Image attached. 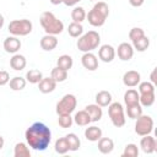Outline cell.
<instances>
[{
    "label": "cell",
    "instance_id": "cell-40",
    "mask_svg": "<svg viewBox=\"0 0 157 157\" xmlns=\"http://www.w3.org/2000/svg\"><path fill=\"white\" fill-rule=\"evenodd\" d=\"M10 81V75L7 71L5 70H0V86H5L7 85Z\"/></svg>",
    "mask_w": 157,
    "mask_h": 157
},
{
    "label": "cell",
    "instance_id": "cell-3",
    "mask_svg": "<svg viewBox=\"0 0 157 157\" xmlns=\"http://www.w3.org/2000/svg\"><path fill=\"white\" fill-rule=\"evenodd\" d=\"M40 26L43 27L45 34L58 36L64 31V23L50 11H44L40 15Z\"/></svg>",
    "mask_w": 157,
    "mask_h": 157
},
{
    "label": "cell",
    "instance_id": "cell-8",
    "mask_svg": "<svg viewBox=\"0 0 157 157\" xmlns=\"http://www.w3.org/2000/svg\"><path fill=\"white\" fill-rule=\"evenodd\" d=\"M153 119L150 115L146 114H141L137 119H135V132L139 136H145L148 135L153 131Z\"/></svg>",
    "mask_w": 157,
    "mask_h": 157
},
{
    "label": "cell",
    "instance_id": "cell-42",
    "mask_svg": "<svg viewBox=\"0 0 157 157\" xmlns=\"http://www.w3.org/2000/svg\"><path fill=\"white\" fill-rule=\"evenodd\" d=\"M81 0H63V4H65L66 6H76Z\"/></svg>",
    "mask_w": 157,
    "mask_h": 157
},
{
    "label": "cell",
    "instance_id": "cell-10",
    "mask_svg": "<svg viewBox=\"0 0 157 157\" xmlns=\"http://www.w3.org/2000/svg\"><path fill=\"white\" fill-rule=\"evenodd\" d=\"M98 58L103 63H112L115 58V49L110 44H103L98 49Z\"/></svg>",
    "mask_w": 157,
    "mask_h": 157
},
{
    "label": "cell",
    "instance_id": "cell-39",
    "mask_svg": "<svg viewBox=\"0 0 157 157\" xmlns=\"http://www.w3.org/2000/svg\"><path fill=\"white\" fill-rule=\"evenodd\" d=\"M139 87V93H147V92H155V85L150 81H144L137 85Z\"/></svg>",
    "mask_w": 157,
    "mask_h": 157
},
{
    "label": "cell",
    "instance_id": "cell-25",
    "mask_svg": "<svg viewBox=\"0 0 157 157\" xmlns=\"http://www.w3.org/2000/svg\"><path fill=\"white\" fill-rule=\"evenodd\" d=\"M139 94H140V97H139V103L141 104L142 108H144V107H146V108L151 107V105L155 103V101H156V94H155V92L139 93Z\"/></svg>",
    "mask_w": 157,
    "mask_h": 157
},
{
    "label": "cell",
    "instance_id": "cell-22",
    "mask_svg": "<svg viewBox=\"0 0 157 157\" xmlns=\"http://www.w3.org/2000/svg\"><path fill=\"white\" fill-rule=\"evenodd\" d=\"M112 93L108 91H99L96 94V104H98L99 107H108L112 103Z\"/></svg>",
    "mask_w": 157,
    "mask_h": 157
},
{
    "label": "cell",
    "instance_id": "cell-36",
    "mask_svg": "<svg viewBox=\"0 0 157 157\" xmlns=\"http://www.w3.org/2000/svg\"><path fill=\"white\" fill-rule=\"evenodd\" d=\"M58 124H59L60 128H63V129H67V128H71V125L74 124V119H72L71 114L59 115V118H58Z\"/></svg>",
    "mask_w": 157,
    "mask_h": 157
},
{
    "label": "cell",
    "instance_id": "cell-6",
    "mask_svg": "<svg viewBox=\"0 0 157 157\" xmlns=\"http://www.w3.org/2000/svg\"><path fill=\"white\" fill-rule=\"evenodd\" d=\"M108 115L110 118L112 124L115 128H121L126 123V118H125L123 104L119 103V102H112L108 105Z\"/></svg>",
    "mask_w": 157,
    "mask_h": 157
},
{
    "label": "cell",
    "instance_id": "cell-28",
    "mask_svg": "<svg viewBox=\"0 0 157 157\" xmlns=\"http://www.w3.org/2000/svg\"><path fill=\"white\" fill-rule=\"evenodd\" d=\"M25 78H26L27 82L36 85V83H38V82L43 78V74H42V71L38 70V69H31V70H28V71L26 72V77H25Z\"/></svg>",
    "mask_w": 157,
    "mask_h": 157
},
{
    "label": "cell",
    "instance_id": "cell-17",
    "mask_svg": "<svg viewBox=\"0 0 157 157\" xmlns=\"http://www.w3.org/2000/svg\"><path fill=\"white\" fill-rule=\"evenodd\" d=\"M102 135H103L102 129L96 125H91V126L86 128V130H85V137L91 142H97L102 137Z\"/></svg>",
    "mask_w": 157,
    "mask_h": 157
},
{
    "label": "cell",
    "instance_id": "cell-41",
    "mask_svg": "<svg viewBox=\"0 0 157 157\" xmlns=\"http://www.w3.org/2000/svg\"><path fill=\"white\" fill-rule=\"evenodd\" d=\"M129 2H130V5L134 6V7H140V6L145 2V0H129Z\"/></svg>",
    "mask_w": 157,
    "mask_h": 157
},
{
    "label": "cell",
    "instance_id": "cell-2",
    "mask_svg": "<svg viewBox=\"0 0 157 157\" xmlns=\"http://www.w3.org/2000/svg\"><path fill=\"white\" fill-rule=\"evenodd\" d=\"M108 16H109L108 5L104 1H98L88 11V13H86V20L93 27H102L105 23Z\"/></svg>",
    "mask_w": 157,
    "mask_h": 157
},
{
    "label": "cell",
    "instance_id": "cell-12",
    "mask_svg": "<svg viewBox=\"0 0 157 157\" xmlns=\"http://www.w3.org/2000/svg\"><path fill=\"white\" fill-rule=\"evenodd\" d=\"M141 81V75L136 70H129L123 75V83L126 87H136Z\"/></svg>",
    "mask_w": 157,
    "mask_h": 157
},
{
    "label": "cell",
    "instance_id": "cell-5",
    "mask_svg": "<svg viewBox=\"0 0 157 157\" xmlns=\"http://www.w3.org/2000/svg\"><path fill=\"white\" fill-rule=\"evenodd\" d=\"M32 29H33V25L27 18L12 20L7 26V31L10 32V34H12L15 37L27 36V34H29L32 32Z\"/></svg>",
    "mask_w": 157,
    "mask_h": 157
},
{
    "label": "cell",
    "instance_id": "cell-26",
    "mask_svg": "<svg viewBox=\"0 0 157 157\" xmlns=\"http://www.w3.org/2000/svg\"><path fill=\"white\" fill-rule=\"evenodd\" d=\"M139 92L134 88H129L125 93H124V102H125V105H132V104H136L139 103Z\"/></svg>",
    "mask_w": 157,
    "mask_h": 157
},
{
    "label": "cell",
    "instance_id": "cell-47",
    "mask_svg": "<svg viewBox=\"0 0 157 157\" xmlns=\"http://www.w3.org/2000/svg\"><path fill=\"white\" fill-rule=\"evenodd\" d=\"M91 1H92V0H91Z\"/></svg>",
    "mask_w": 157,
    "mask_h": 157
},
{
    "label": "cell",
    "instance_id": "cell-20",
    "mask_svg": "<svg viewBox=\"0 0 157 157\" xmlns=\"http://www.w3.org/2000/svg\"><path fill=\"white\" fill-rule=\"evenodd\" d=\"M37 85L42 93H50L56 88V82L52 77H43Z\"/></svg>",
    "mask_w": 157,
    "mask_h": 157
},
{
    "label": "cell",
    "instance_id": "cell-15",
    "mask_svg": "<svg viewBox=\"0 0 157 157\" xmlns=\"http://www.w3.org/2000/svg\"><path fill=\"white\" fill-rule=\"evenodd\" d=\"M39 44H40V48L43 50L52 52L58 45V38H56V36H53V34H45V36L42 37Z\"/></svg>",
    "mask_w": 157,
    "mask_h": 157
},
{
    "label": "cell",
    "instance_id": "cell-46",
    "mask_svg": "<svg viewBox=\"0 0 157 157\" xmlns=\"http://www.w3.org/2000/svg\"><path fill=\"white\" fill-rule=\"evenodd\" d=\"M4 23H5V18H4V16L0 13V29L4 27Z\"/></svg>",
    "mask_w": 157,
    "mask_h": 157
},
{
    "label": "cell",
    "instance_id": "cell-1",
    "mask_svg": "<svg viewBox=\"0 0 157 157\" xmlns=\"http://www.w3.org/2000/svg\"><path fill=\"white\" fill-rule=\"evenodd\" d=\"M26 144L34 151H45L52 141L50 129L42 121L33 123L25 132Z\"/></svg>",
    "mask_w": 157,
    "mask_h": 157
},
{
    "label": "cell",
    "instance_id": "cell-4",
    "mask_svg": "<svg viewBox=\"0 0 157 157\" xmlns=\"http://www.w3.org/2000/svg\"><path fill=\"white\" fill-rule=\"evenodd\" d=\"M101 44V36L97 31H88L86 33H82L77 42V49L81 50L82 53H87V52H92L94 49H97Z\"/></svg>",
    "mask_w": 157,
    "mask_h": 157
},
{
    "label": "cell",
    "instance_id": "cell-11",
    "mask_svg": "<svg viewBox=\"0 0 157 157\" xmlns=\"http://www.w3.org/2000/svg\"><path fill=\"white\" fill-rule=\"evenodd\" d=\"M140 147H141V150L145 153L151 155V153H153L157 150V141L150 134L148 135H145V136H142V139L140 141Z\"/></svg>",
    "mask_w": 157,
    "mask_h": 157
},
{
    "label": "cell",
    "instance_id": "cell-23",
    "mask_svg": "<svg viewBox=\"0 0 157 157\" xmlns=\"http://www.w3.org/2000/svg\"><path fill=\"white\" fill-rule=\"evenodd\" d=\"M13 156L15 157H31L29 146L25 142H17L13 148Z\"/></svg>",
    "mask_w": 157,
    "mask_h": 157
},
{
    "label": "cell",
    "instance_id": "cell-35",
    "mask_svg": "<svg viewBox=\"0 0 157 157\" xmlns=\"http://www.w3.org/2000/svg\"><path fill=\"white\" fill-rule=\"evenodd\" d=\"M67 142H69V147H70V151H77L81 146V140L78 139V136L74 132H70L67 135H65Z\"/></svg>",
    "mask_w": 157,
    "mask_h": 157
},
{
    "label": "cell",
    "instance_id": "cell-45",
    "mask_svg": "<svg viewBox=\"0 0 157 157\" xmlns=\"http://www.w3.org/2000/svg\"><path fill=\"white\" fill-rule=\"evenodd\" d=\"M4 145H5V140H4V137L0 135V151L4 148Z\"/></svg>",
    "mask_w": 157,
    "mask_h": 157
},
{
    "label": "cell",
    "instance_id": "cell-44",
    "mask_svg": "<svg viewBox=\"0 0 157 157\" xmlns=\"http://www.w3.org/2000/svg\"><path fill=\"white\" fill-rule=\"evenodd\" d=\"M49 1L53 5H60V4H63V0H49Z\"/></svg>",
    "mask_w": 157,
    "mask_h": 157
},
{
    "label": "cell",
    "instance_id": "cell-37",
    "mask_svg": "<svg viewBox=\"0 0 157 157\" xmlns=\"http://www.w3.org/2000/svg\"><path fill=\"white\" fill-rule=\"evenodd\" d=\"M139 156V147L135 144H128L124 148L123 157H137Z\"/></svg>",
    "mask_w": 157,
    "mask_h": 157
},
{
    "label": "cell",
    "instance_id": "cell-16",
    "mask_svg": "<svg viewBox=\"0 0 157 157\" xmlns=\"http://www.w3.org/2000/svg\"><path fill=\"white\" fill-rule=\"evenodd\" d=\"M85 110L88 113L90 118H91V123H96V121H99L103 117V109L102 107H99L98 104H88L86 105Z\"/></svg>",
    "mask_w": 157,
    "mask_h": 157
},
{
    "label": "cell",
    "instance_id": "cell-38",
    "mask_svg": "<svg viewBox=\"0 0 157 157\" xmlns=\"http://www.w3.org/2000/svg\"><path fill=\"white\" fill-rule=\"evenodd\" d=\"M144 36H146L145 31L142 28H140V27H134V28H131L129 31V38H130L131 42H135V40L140 39V38H142Z\"/></svg>",
    "mask_w": 157,
    "mask_h": 157
},
{
    "label": "cell",
    "instance_id": "cell-34",
    "mask_svg": "<svg viewBox=\"0 0 157 157\" xmlns=\"http://www.w3.org/2000/svg\"><path fill=\"white\" fill-rule=\"evenodd\" d=\"M148 47H150V39L146 36L132 42V48H134V50H137V52H145L148 49Z\"/></svg>",
    "mask_w": 157,
    "mask_h": 157
},
{
    "label": "cell",
    "instance_id": "cell-32",
    "mask_svg": "<svg viewBox=\"0 0 157 157\" xmlns=\"http://www.w3.org/2000/svg\"><path fill=\"white\" fill-rule=\"evenodd\" d=\"M50 77L58 83V82H64L66 78H67V71L66 70H63L58 66H55L52 72H50Z\"/></svg>",
    "mask_w": 157,
    "mask_h": 157
},
{
    "label": "cell",
    "instance_id": "cell-43",
    "mask_svg": "<svg viewBox=\"0 0 157 157\" xmlns=\"http://www.w3.org/2000/svg\"><path fill=\"white\" fill-rule=\"evenodd\" d=\"M150 77H151V82L155 85V83L157 82V78H156V69H155V70L151 72V76H150Z\"/></svg>",
    "mask_w": 157,
    "mask_h": 157
},
{
    "label": "cell",
    "instance_id": "cell-7",
    "mask_svg": "<svg viewBox=\"0 0 157 157\" xmlns=\"http://www.w3.org/2000/svg\"><path fill=\"white\" fill-rule=\"evenodd\" d=\"M77 105V98L75 94L67 93L61 97V99L56 103L55 112L58 115H64V114H71Z\"/></svg>",
    "mask_w": 157,
    "mask_h": 157
},
{
    "label": "cell",
    "instance_id": "cell-31",
    "mask_svg": "<svg viewBox=\"0 0 157 157\" xmlns=\"http://www.w3.org/2000/svg\"><path fill=\"white\" fill-rule=\"evenodd\" d=\"M126 114H128V118L135 120L137 119L141 114H142V107L140 103H136V104H132V105H126Z\"/></svg>",
    "mask_w": 157,
    "mask_h": 157
},
{
    "label": "cell",
    "instance_id": "cell-24",
    "mask_svg": "<svg viewBox=\"0 0 157 157\" xmlns=\"http://www.w3.org/2000/svg\"><path fill=\"white\" fill-rule=\"evenodd\" d=\"M72 65H74V60L67 54L60 55L58 58V60H56V66L60 67V69H63V70H66V71H69L72 67Z\"/></svg>",
    "mask_w": 157,
    "mask_h": 157
},
{
    "label": "cell",
    "instance_id": "cell-21",
    "mask_svg": "<svg viewBox=\"0 0 157 157\" xmlns=\"http://www.w3.org/2000/svg\"><path fill=\"white\" fill-rule=\"evenodd\" d=\"M72 119H74V123H75L76 125H78V126H87V125H90V123H91V118H90L88 113H87L85 109L76 112Z\"/></svg>",
    "mask_w": 157,
    "mask_h": 157
},
{
    "label": "cell",
    "instance_id": "cell-13",
    "mask_svg": "<svg viewBox=\"0 0 157 157\" xmlns=\"http://www.w3.org/2000/svg\"><path fill=\"white\" fill-rule=\"evenodd\" d=\"M134 56V48L132 44L128 42H123L118 45V58L123 61H129Z\"/></svg>",
    "mask_w": 157,
    "mask_h": 157
},
{
    "label": "cell",
    "instance_id": "cell-33",
    "mask_svg": "<svg viewBox=\"0 0 157 157\" xmlns=\"http://www.w3.org/2000/svg\"><path fill=\"white\" fill-rule=\"evenodd\" d=\"M67 32L72 38H78L83 33V26L78 22H71L67 27Z\"/></svg>",
    "mask_w": 157,
    "mask_h": 157
},
{
    "label": "cell",
    "instance_id": "cell-19",
    "mask_svg": "<svg viewBox=\"0 0 157 157\" xmlns=\"http://www.w3.org/2000/svg\"><path fill=\"white\" fill-rule=\"evenodd\" d=\"M98 151L103 155H109L114 150V141L110 137H101L98 141Z\"/></svg>",
    "mask_w": 157,
    "mask_h": 157
},
{
    "label": "cell",
    "instance_id": "cell-27",
    "mask_svg": "<svg viewBox=\"0 0 157 157\" xmlns=\"http://www.w3.org/2000/svg\"><path fill=\"white\" fill-rule=\"evenodd\" d=\"M54 150H55V152L59 153V155H65V153H67V152L70 151L69 142H67V140H66L65 136H64V137H59V139L55 141V144H54Z\"/></svg>",
    "mask_w": 157,
    "mask_h": 157
},
{
    "label": "cell",
    "instance_id": "cell-9",
    "mask_svg": "<svg viewBox=\"0 0 157 157\" xmlns=\"http://www.w3.org/2000/svg\"><path fill=\"white\" fill-rule=\"evenodd\" d=\"M81 64L88 71H94L98 69V59L92 52L83 53V55L81 56Z\"/></svg>",
    "mask_w": 157,
    "mask_h": 157
},
{
    "label": "cell",
    "instance_id": "cell-29",
    "mask_svg": "<svg viewBox=\"0 0 157 157\" xmlns=\"http://www.w3.org/2000/svg\"><path fill=\"white\" fill-rule=\"evenodd\" d=\"M26 78L25 77H21V76H15L12 78H10L9 81V85H10V88L12 91H21L26 87Z\"/></svg>",
    "mask_w": 157,
    "mask_h": 157
},
{
    "label": "cell",
    "instance_id": "cell-14",
    "mask_svg": "<svg viewBox=\"0 0 157 157\" xmlns=\"http://www.w3.org/2000/svg\"><path fill=\"white\" fill-rule=\"evenodd\" d=\"M21 40L15 36H10L4 40V49L9 54H16L21 49Z\"/></svg>",
    "mask_w": 157,
    "mask_h": 157
},
{
    "label": "cell",
    "instance_id": "cell-18",
    "mask_svg": "<svg viewBox=\"0 0 157 157\" xmlns=\"http://www.w3.org/2000/svg\"><path fill=\"white\" fill-rule=\"evenodd\" d=\"M26 65H27V60H26L25 55H22V54L16 53V54H13L12 58L10 59V66H11V69H13L15 71H21V70H23V69L26 67Z\"/></svg>",
    "mask_w": 157,
    "mask_h": 157
},
{
    "label": "cell",
    "instance_id": "cell-30",
    "mask_svg": "<svg viewBox=\"0 0 157 157\" xmlns=\"http://www.w3.org/2000/svg\"><path fill=\"white\" fill-rule=\"evenodd\" d=\"M71 18L72 22H78L82 23L86 20V11L82 6H75L71 11Z\"/></svg>",
    "mask_w": 157,
    "mask_h": 157
}]
</instances>
